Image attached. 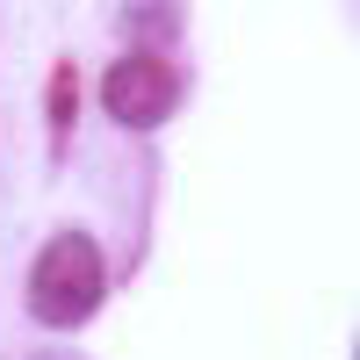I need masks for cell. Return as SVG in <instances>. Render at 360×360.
<instances>
[{
    "label": "cell",
    "instance_id": "6da1fadb",
    "mask_svg": "<svg viewBox=\"0 0 360 360\" xmlns=\"http://www.w3.org/2000/svg\"><path fill=\"white\" fill-rule=\"evenodd\" d=\"M101 288H108V259L86 231H58L51 245L29 266V317L51 324V332H72L101 310Z\"/></svg>",
    "mask_w": 360,
    "mask_h": 360
},
{
    "label": "cell",
    "instance_id": "7a4b0ae2",
    "mask_svg": "<svg viewBox=\"0 0 360 360\" xmlns=\"http://www.w3.org/2000/svg\"><path fill=\"white\" fill-rule=\"evenodd\" d=\"M101 101H108V115L123 130H159L166 115L180 108V72L166 65V58H152V51H130V58L108 65Z\"/></svg>",
    "mask_w": 360,
    "mask_h": 360
},
{
    "label": "cell",
    "instance_id": "3957f363",
    "mask_svg": "<svg viewBox=\"0 0 360 360\" xmlns=\"http://www.w3.org/2000/svg\"><path fill=\"white\" fill-rule=\"evenodd\" d=\"M37 360H72V353H37Z\"/></svg>",
    "mask_w": 360,
    "mask_h": 360
}]
</instances>
